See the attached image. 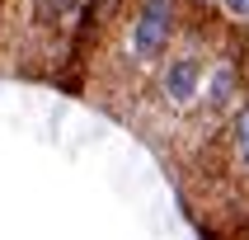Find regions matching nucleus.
I'll return each instance as SVG.
<instances>
[{"instance_id":"f257e3e1","label":"nucleus","mask_w":249,"mask_h":240,"mask_svg":"<svg viewBox=\"0 0 249 240\" xmlns=\"http://www.w3.org/2000/svg\"><path fill=\"white\" fill-rule=\"evenodd\" d=\"M188 24V5L183 0H132L118 14V38H113V71L118 80H146L155 61L179 42Z\"/></svg>"},{"instance_id":"20e7f679","label":"nucleus","mask_w":249,"mask_h":240,"mask_svg":"<svg viewBox=\"0 0 249 240\" xmlns=\"http://www.w3.org/2000/svg\"><path fill=\"white\" fill-rule=\"evenodd\" d=\"M221 151H226V169L231 179L249 184V94L235 104V113L221 127Z\"/></svg>"},{"instance_id":"f03ea898","label":"nucleus","mask_w":249,"mask_h":240,"mask_svg":"<svg viewBox=\"0 0 249 240\" xmlns=\"http://www.w3.org/2000/svg\"><path fill=\"white\" fill-rule=\"evenodd\" d=\"M212 47H216V38L207 33L202 14H188L179 42L141 80L146 85V104L155 113H165V118H193L197 94H202V75H207V61H212Z\"/></svg>"},{"instance_id":"7ed1b4c3","label":"nucleus","mask_w":249,"mask_h":240,"mask_svg":"<svg viewBox=\"0 0 249 240\" xmlns=\"http://www.w3.org/2000/svg\"><path fill=\"white\" fill-rule=\"evenodd\" d=\"M249 94V52L240 47L235 38L231 42H216L212 47V61H207V75H202V94H197V109H193V127L202 132H221L226 118L235 113V104Z\"/></svg>"},{"instance_id":"39448f33","label":"nucleus","mask_w":249,"mask_h":240,"mask_svg":"<svg viewBox=\"0 0 249 240\" xmlns=\"http://www.w3.org/2000/svg\"><path fill=\"white\" fill-rule=\"evenodd\" d=\"M231 5H249V0H231Z\"/></svg>"}]
</instances>
